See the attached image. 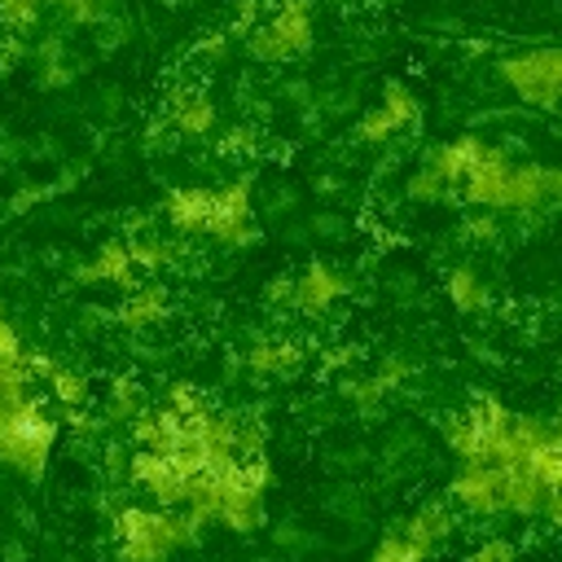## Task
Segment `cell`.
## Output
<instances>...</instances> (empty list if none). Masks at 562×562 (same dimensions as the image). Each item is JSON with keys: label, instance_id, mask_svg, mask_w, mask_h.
Wrapping results in <instances>:
<instances>
[{"label": "cell", "instance_id": "obj_1", "mask_svg": "<svg viewBox=\"0 0 562 562\" xmlns=\"http://www.w3.org/2000/svg\"><path fill=\"white\" fill-rule=\"evenodd\" d=\"M198 522L184 509L127 505L114 514V549L123 562H167L176 549L198 540Z\"/></svg>", "mask_w": 562, "mask_h": 562}, {"label": "cell", "instance_id": "obj_2", "mask_svg": "<svg viewBox=\"0 0 562 562\" xmlns=\"http://www.w3.org/2000/svg\"><path fill=\"white\" fill-rule=\"evenodd\" d=\"M57 443V417L31 395L0 404V465L22 474V479H40L48 457Z\"/></svg>", "mask_w": 562, "mask_h": 562}, {"label": "cell", "instance_id": "obj_3", "mask_svg": "<svg viewBox=\"0 0 562 562\" xmlns=\"http://www.w3.org/2000/svg\"><path fill=\"white\" fill-rule=\"evenodd\" d=\"M505 422H509V408L492 395H479L443 422V443L461 465H492L496 443L505 435Z\"/></svg>", "mask_w": 562, "mask_h": 562}, {"label": "cell", "instance_id": "obj_4", "mask_svg": "<svg viewBox=\"0 0 562 562\" xmlns=\"http://www.w3.org/2000/svg\"><path fill=\"white\" fill-rule=\"evenodd\" d=\"M501 83L536 105V110H558V88H562V53L558 48H527L514 57H501Z\"/></svg>", "mask_w": 562, "mask_h": 562}, {"label": "cell", "instance_id": "obj_5", "mask_svg": "<svg viewBox=\"0 0 562 562\" xmlns=\"http://www.w3.org/2000/svg\"><path fill=\"white\" fill-rule=\"evenodd\" d=\"M312 44V0H281V9L250 31V53L259 61H290Z\"/></svg>", "mask_w": 562, "mask_h": 562}, {"label": "cell", "instance_id": "obj_6", "mask_svg": "<svg viewBox=\"0 0 562 562\" xmlns=\"http://www.w3.org/2000/svg\"><path fill=\"white\" fill-rule=\"evenodd\" d=\"M206 237L241 250L255 246V224H250V180H233L224 189H211V220H206Z\"/></svg>", "mask_w": 562, "mask_h": 562}, {"label": "cell", "instance_id": "obj_7", "mask_svg": "<svg viewBox=\"0 0 562 562\" xmlns=\"http://www.w3.org/2000/svg\"><path fill=\"white\" fill-rule=\"evenodd\" d=\"M127 479H132L140 492H149L158 509H184L189 479H184V470H180L171 457L149 452V448H136V452L127 457Z\"/></svg>", "mask_w": 562, "mask_h": 562}, {"label": "cell", "instance_id": "obj_8", "mask_svg": "<svg viewBox=\"0 0 562 562\" xmlns=\"http://www.w3.org/2000/svg\"><path fill=\"white\" fill-rule=\"evenodd\" d=\"M448 496L457 509L474 518H501L505 514V479L496 465H461L448 483Z\"/></svg>", "mask_w": 562, "mask_h": 562}, {"label": "cell", "instance_id": "obj_9", "mask_svg": "<svg viewBox=\"0 0 562 562\" xmlns=\"http://www.w3.org/2000/svg\"><path fill=\"white\" fill-rule=\"evenodd\" d=\"M558 198H562V171L558 167H540V162H514L509 167L505 211H514V215H540V211L558 206Z\"/></svg>", "mask_w": 562, "mask_h": 562}, {"label": "cell", "instance_id": "obj_10", "mask_svg": "<svg viewBox=\"0 0 562 562\" xmlns=\"http://www.w3.org/2000/svg\"><path fill=\"white\" fill-rule=\"evenodd\" d=\"M509 158H505V149H492L487 145V154L465 171V180L457 184V198L461 202H470V206H479V211H505V198H509Z\"/></svg>", "mask_w": 562, "mask_h": 562}, {"label": "cell", "instance_id": "obj_11", "mask_svg": "<svg viewBox=\"0 0 562 562\" xmlns=\"http://www.w3.org/2000/svg\"><path fill=\"white\" fill-rule=\"evenodd\" d=\"M347 290H351L347 272L334 268V263H325V259H316V263L303 268L299 281H290V303H294L303 316H321V312H329Z\"/></svg>", "mask_w": 562, "mask_h": 562}, {"label": "cell", "instance_id": "obj_12", "mask_svg": "<svg viewBox=\"0 0 562 562\" xmlns=\"http://www.w3.org/2000/svg\"><path fill=\"white\" fill-rule=\"evenodd\" d=\"M413 119H417V97H413L404 83H386L382 101L360 119L356 132H360L364 145H382V140H391L395 132H404Z\"/></svg>", "mask_w": 562, "mask_h": 562}, {"label": "cell", "instance_id": "obj_13", "mask_svg": "<svg viewBox=\"0 0 562 562\" xmlns=\"http://www.w3.org/2000/svg\"><path fill=\"white\" fill-rule=\"evenodd\" d=\"M75 277H79V285H119V290H136V285H140V281H136V263H132V255H127V241H105V246H97V255L83 259Z\"/></svg>", "mask_w": 562, "mask_h": 562}, {"label": "cell", "instance_id": "obj_14", "mask_svg": "<svg viewBox=\"0 0 562 562\" xmlns=\"http://www.w3.org/2000/svg\"><path fill=\"white\" fill-rule=\"evenodd\" d=\"M483 154H487V140H483V136H452V140H443V145L430 149L426 167L452 189V202H457V184L465 180V171H470Z\"/></svg>", "mask_w": 562, "mask_h": 562}, {"label": "cell", "instance_id": "obj_15", "mask_svg": "<svg viewBox=\"0 0 562 562\" xmlns=\"http://www.w3.org/2000/svg\"><path fill=\"white\" fill-rule=\"evenodd\" d=\"M167 119L180 136H211L215 127V101L198 88H180L171 101H167Z\"/></svg>", "mask_w": 562, "mask_h": 562}, {"label": "cell", "instance_id": "obj_16", "mask_svg": "<svg viewBox=\"0 0 562 562\" xmlns=\"http://www.w3.org/2000/svg\"><path fill=\"white\" fill-rule=\"evenodd\" d=\"M452 527H457V518H452V509L448 505H422L417 514H408V522L400 527V536L404 540H413L426 558L452 536Z\"/></svg>", "mask_w": 562, "mask_h": 562}, {"label": "cell", "instance_id": "obj_17", "mask_svg": "<svg viewBox=\"0 0 562 562\" xmlns=\"http://www.w3.org/2000/svg\"><path fill=\"white\" fill-rule=\"evenodd\" d=\"M162 215L180 233H206L211 220V189H171L162 198Z\"/></svg>", "mask_w": 562, "mask_h": 562}, {"label": "cell", "instance_id": "obj_18", "mask_svg": "<svg viewBox=\"0 0 562 562\" xmlns=\"http://www.w3.org/2000/svg\"><path fill=\"white\" fill-rule=\"evenodd\" d=\"M246 364L259 373V378H285L303 364V347L294 338H259L250 351H246Z\"/></svg>", "mask_w": 562, "mask_h": 562}, {"label": "cell", "instance_id": "obj_19", "mask_svg": "<svg viewBox=\"0 0 562 562\" xmlns=\"http://www.w3.org/2000/svg\"><path fill=\"white\" fill-rule=\"evenodd\" d=\"M162 316H167V290L162 285H136L119 303V325H127V329H149Z\"/></svg>", "mask_w": 562, "mask_h": 562}, {"label": "cell", "instance_id": "obj_20", "mask_svg": "<svg viewBox=\"0 0 562 562\" xmlns=\"http://www.w3.org/2000/svg\"><path fill=\"white\" fill-rule=\"evenodd\" d=\"M44 386H48V395L66 408V413H75V408H83L88 404V395H92V386H88V378L79 373V369H70V364H48V373H44Z\"/></svg>", "mask_w": 562, "mask_h": 562}, {"label": "cell", "instance_id": "obj_21", "mask_svg": "<svg viewBox=\"0 0 562 562\" xmlns=\"http://www.w3.org/2000/svg\"><path fill=\"white\" fill-rule=\"evenodd\" d=\"M522 465L531 470V479H536L544 492H558V483H562V439H558V430H549V435L522 457Z\"/></svg>", "mask_w": 562, "mask_h": 562}, {"label": "cell", "instance_id": "obj_22", "mask_svg": "<svg viewBox=\"0 0 562 562\" xmlns=\"http://www.w3.org/2000/svg\"><path fill=\"white\" fill-rule=\"evenodd\" d=\"M443 290H448V303L457 307V312H483L487 303H492V294H487V285H483V277L474 272V268H452L448 272V281H443Z\"/></svg>", "mask_w": 562, "mask_h": 562}, {"label": "cell", "instance_id": "obj_23", "mask_svg": "<svg viewBox=\"0 0 562 562\" xmlns=\"http://www.w3.org/2000/svg\"><path fill=\"white\" fill-rule=\"evenodd\" d=\"M127 255L136 263V272H158L167 263L180 259V246L176 241H162V237H145V241H127Z\"/></svg>", "mask_w": 562, "mask_h": 562}, {"label": "cell", "instance_id": "obj_24", "mask_svg": "<svg viewBox=\"0 0 562 562\" xmlns=\"http://www.w3.org/2000/svg\"><path fill=\"white\" fill-rule=\"evenodd\" d=\"M44 4H48V0H0V26H4L9 35H26V31L40 22Z\"/></svg>", "mask_w": 562, "mask_h": 562}, {"label": "cell", "instance_id": "obj_25", "mask_svg": "<svg viewBox=\"0 0 562 562\" xmlns=\"http://www.w3.org/2000/svg\"><path fill=\"white\" fill-rule=\"evenodd\" d=\"M404 189H408V198H413V202H452V189H448L430 167H417V171L408 176V184H404Z\"/></svg>", "mask_w": 562, "mask_h": 562}, {"label": "cell", "instance_id": "obj_26", "mask_svg": "<svg viewBox=\"0 0 562 562\" xmlns=\"http://www.w3.org/2000/svg\"><path fill=\"white\" fill-rule=\"evenodd\" d=\"M369 562H426V553H422L413 540H404V536L395 531V536H382V540L373 544Z\"/></svg>", "mask_w": 562, "mask_h": 562}, {"label": "cell", "instance_id": "obj_27", "mask_svg": "<svg viewBox=\"0 0 562 562\" xmlns=\"http://www.w3.org/2000/svg\"><path fill=\"white\" fill-rule=\"evenodd\" d=\"M162 408H171L176 417H193V413H202V408H211V404L202 400V391H198V386H189V382H176V386L167 391Z\"/></svg>", "mask_w": 562, "mask_h": 562}, {"label": "cell", "instance_id": "obj_28", "mask_svg": "<svg viewBox=\"0 0 562 562\" xmlns=\"http://www.w3.org/2000/svg\"><path fill=\"white\" fill-rule=\"evenodd\" d=\"M48 4H57L70 22H101L114 9V0H48Z\"/></svg>", "mask_w": 562, "mask_h": 562}, {"label": "cell", "instance_id": "obj_29", "mask_svg": "<svg viewBox=\"0 0 562 562\" xmlns=\"http://www.w3.org/2000/svg\"><path fill=\"white\" fill-rule=\"evenodd\" d=\"M465 562H518V549L505 540V536H487L483 544H474L465 553Z\"/></svg>", "mask_w": 562, "mask_h": 562}, {"label": "cell", "instance_id": "obj_30", "mask_svg": "<svg viewBox=\"0 0 562 562\" xmlns=\"http://www.w3.org/2000/svg\"><path fill=\"white\" fill-rule=\"evenodd\" d=\"M140 408H145V404H140V391H136L132 382H119V386H114V404H110V417H119V422H132Z\"/></svg>", "mask_w": 562, "mask_h": 562}, {"label": "cell", "instance_id": "obj_31", "mask_svg": "<svg viewBox=\"0 0 562 562\" xmlns=\"http://www.w3.org/2000/svg\"><path fill=\"white\" fill-rule=\"evenodd\" d=\"M461 233H465L470 241H496L501 224H496V215H492V211H474V215H465Z\"/></svg>", "mask_w": 562, "mask_h": 562}, {"label": "cell", "instance_id": "obj_32", "mask_svg": "<svg viewBox=\"0 0 562 562\" xmlns=\"http://www.w3.org/2000/svg\"><path fill=\"white\" fill-rule=\"evenodd\" d=\"M404 378H408V360L391 356V360H382V369H378V378H373V382H378V386H382V395H386V391H395Z\"/></svg>", "mask_w": 562, "mask_h": 562}, {"label": "cell", "instance_id": "obj_33", "mask_svg": "<svg viewBox=\"0 0 562 562\" xmlns=\"http://www.w3.org/2000/svg\"><path fill=\"white\" fill-rule=\"evenodd\" d=\"M224 44H228V35L220 31V35H211V40L202 44V53H211V57H220V53H224Z\"/></svg>", "mask_w": 562, "mask_h": 562}]
</instances>
